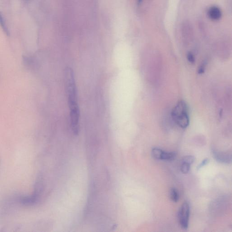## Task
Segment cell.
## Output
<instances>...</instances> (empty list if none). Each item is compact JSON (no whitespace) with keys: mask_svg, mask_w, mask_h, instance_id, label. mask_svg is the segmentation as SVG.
Masks as SVG:
<instances>
[{"mask_svg":"<svg viewBox=\"0 0 232 232\" xmlns=\"http://www.w3.org/2000/svg\"><path fill=\"white\" fill-rule=\"evenodd\" d=\"M65 79L70 108L72 129L75 135H78L79 130L80 113L78 104L76 86L74 72L70 67H67L65 70Z\"/></svg>","mask_w":232,"mask_h":232,"instance_id":"cell-1","label":"cell"},{"mask_svg":"<svg viewBox=\"0 0 232 232\" xmlns=\"http://www.w3.org/2000/svg\"><path fill=\"white\" fill-rule=\"evenodd\" d=\"M172 118L176 124L182 128H187L190 123L188 107L186 102L179 101L171 112Z\"/></svg>","mask_w":232,"mask_h":232,"instance_id":"cell-2","label":"cell"},{"mask_svg":"<svg viewBox=\"0 0 232 232\" xmlns=\"http://www.w3.org/2000/svg\"><path fill=\"white\" fill-rule=\"evenodd\" d=\"M190 214V204L187 201H185L181 206L178 213L179 222L181 227L183 229H187L188 228Z\"/></svg>","mask_w":232,"mask_h":232,"instance_id":"cell-3","label":"cell"},{"mask_svg":"<svg viewBox=\"0 0 232 232\" xmlns=\"http://www.w3.org/2000/svg\"><path fill=\"white\" fill-rule=\"evenodd\" d=\"M213 157L217 162L223 164H230L232 162V154L230 152L213 150Z\"/></svg>","mask_w":232,"mask_h":232,"instance_id":"cell-4","label":"cell"},{"mask_svg":"<svg viewBox=\"0 0 232 232\" xmlns=\"http://www.w3.org/2000/svg\"><path fill=\"white\" fill-rule=\"evenodd\" d=\"M41 188H37L34 194L29 196L22 197L20 199V203L25 205H31L36 204L39 199Z\"/></svg>","mask_w":232,"mask_h":232,"instance_id":"cell-5","label":"cell"},{"mask_svg":"<svg viewBox=\"0 0 232 232\" xmlns=\"http://www.w3.org/2000/svg\"><path fill=\"white\" fill-rule=\"evenodd\" d=\"M208 15L211 19L218 20L221 17V11L218 7H212L208 11Z\"/></svg>","mask_w":232,"mask_h":232,"instance_id":"cell-6","label":"cell"},{"mask_svg":"<svg viewBox=\"0 0 232 232\" xmlns=\"http://www.w3.org/2000/svg\"><path fill=\"white\" fill-rule=\"evenodd\" d=\"M177 153L174 152H165L163 151L161 156V160L171 161L175 159Z\"/></svg>","mask_w":232,"mask_h":232,"instance_id":"cell-7","label":"cell"},{"mask_svg":"<svg viewBox=\"0 0 232 232\" xmlns=\"http://www.w3.org/2000/svg\"><path fill=\"white\" fill-rule=\"evenodd\" d=\"M170 199L174 202H177L179 199V194L178 191L175 188H172L170 191Z\"/></svg>","mask_w":232,"mask_h":232,"instance_id":"cell-8","label":"cell"},{"mask_svg":"<svg viewBox=\"0 0 232 232\" xmlns=\"http://www.w3.org/2000/svg\"><path fill=\"white\" fill-rule=\"evenodd\" d=\"M163 150L158 147H154L152 150V155L155 159L160 160Z\"/></svg>","mask_w":232,"mask_h":232,"instance_id":"cell-9","label":"cell"},{"mask_svg":"<svg viewBox=\"0 0 232 232\" xmlns=\"http://www.w3.org/2000/svg\"><path fill=\"white\" fill-rule=\"evenodd\" d=\"M191 165L186 163L181 162V171L183 174H187L190 170Z\"/></svg>","mask_w":232,"mask_h":232,"instance_id":"cell-10","label":"cell"},{"mask_svg":"<svg viewBox=\"0 0 232 232\" xmlns=\"http://www.w3.org/2000/svg\"><path fill=\"white\" fill-rule=\"evenodd\" d=\"M194 157L193 156H186L184 157L181 160V162L186 163L188 164L191 165L194 162Z\"/></svg>","mask_w":232,"mask_h":232,"instance_id":"cell-11","label":"cell"},{"mask_svg":"<svg viewBox=\"0 0 232 232\" xmlns=\"http://www.w3.org/2000/svg\"><path fill=\"white\" fill-rule=\"evenodd\" d=\"M0 25H1V27H2L5 33H6L7 35H9V31H8V28H7L4 18H3L2 16H1V13H0Z\"/></svg>","mask_w":232,"mask_h":232,"instance_id":"cell-12","label":"cell"},{"mask_svg":"<svg viewBox=\"0 0 232 232\" xmlns=\"http://www.w3.org/2000/svg\"><path fill=\"white\" fill-rule=\"evenodd\" d=\"M187 59L188 61L191 64H194L195 62V58L194 55L192 53L188 52L187 54Z\"/></svg>","mask_w":232,"mask_h":232,"instance_id":"cell-13","label":"cell"},{"mask_svg":"<svg viewBox=\"0 0 232 232\" xmlns=\"http://www.w3.org/2000/svg\"><path fill=\"white\" fill-rule=\"evenodd\" d=\"M209 161H209V159H204L200 163V164L198 166H197V170L200 169L201 168L203 167L204 166L208 164L209 163Z\"/></svg>","mask_w":232,"mask_h":232,"instance_id":"cell-14","label":"cell"},{"mask_svg":"<svg viewBox=\"0 0 232 232\" xmlns=\"http://www.w3.org/2000/svg\"><path fill=\"white\" fill-rule=\"evenodd\" d=\"M205 69V65L204 64H202L201 66L199 68L198 72L199 74H203L204 72Z\"/></svg>","mask_w":232,"mask_h":232,"instance_id":"cell-15","label":"cell"},{"mask_svg":"<svg viewBox=\"0 0 232 232\" xmlns=\"http://www.w3.org/2000/svg\"><path fill=\"white\" fill-rule=\"evenodd\" d=\"M142 1V0H138L139 3H140V2H141Z\"/></svg>","mask_w":232,"mask_h":232,"instance_id":"cell-16","label":"cell"},{"mask_svg":"<svg viewBox=\"0 0 232 232\" xmlns=\"http://www.w3.org/2000/svg\"><path fill=\"white\" fill-rule=\"evenodd\" d=\"M24 1H29V0H24Z\"/></svg>","mask_w":232,"mask_h":232,"instance_id":"cell-17","label":"cell"}]
</instances>
